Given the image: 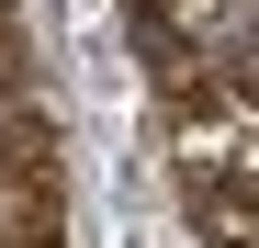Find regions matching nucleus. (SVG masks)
<instances>
[{"mask_svg":"<svg viewBox=\"0 0 259 248\" xmlns=\"http://www.w3.org/2000/svg\"><path fill=\"white\" fill-rule=\"evenodd\" d=\"M181 203H192V226L259 237V181H248V170H192V181H181Z\"/></svg>","mask_w":259,"mask_h":248,"instance_id":"1","label":"nucleus"},{"mask_svg":"<svg viewBox=\"0 0 259 248\" xmlns=\"http://www.w3.org/2000/svg\"><path fill=\"white\" fill-rule=\"evenodd\" d=\"M23 170H46V124H34L23 91L0 79V181H23Z\"/></svg>","mask_w":259,"mask_h":248,"instance_id":"2","label":"nucleus"},{"mask_svg":"<svg viewBox=\"0 0 259 248\" xmlns=\"http://www.w3.org/2000/svg\"><path fill=\"white\" fill-rule=\"evenodd\" d=\"M226 79H237V102H259V12L226 23Z\"/></svg>","mask_w":259,"mask_h":248,"instance_id":"3","label":"nucleus"}]
</instances>
